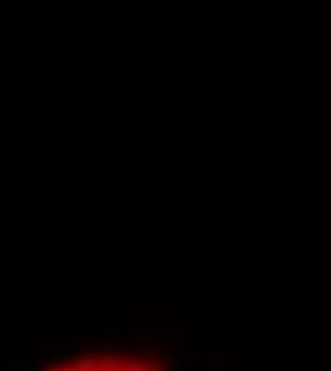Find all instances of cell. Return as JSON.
Segmentation results:
<instances>
[{"instance_id": "cell-1", "label": "cell", "mask_w": 331, "mask_h": 371, "mask_svg": "<svg viewBox=\"0 0 331 371\" xmlns=\"http://www.w3.org/2000/svg\"><path fill=\"white\" fill-rule=\"evenodd\" d=\"M9 371H34L29 363H20V365H15V368H9Z\"/></svg>"}, {"instance_id": "cell-2", "label": "cell", "mask_w": 331, "mask_h": 371, "mask_svg": "<svg viewBox=\"0 0 331 371\" xmlns=\"http://www.w3.org/2000/svg\"><path fill=\"white\" fill-rule=\"evenodd\" d=\"M49 371H60V368H49Z\"/></svg>"}]
</instances>
